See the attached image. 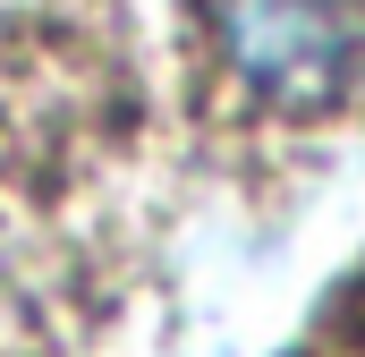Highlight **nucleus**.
Wrapping results in <instances>:
<instances>
[{
	"label": "nucleus",
	"instance_id": "nucleus-1",
	"mask_svg": "<svg viewBox=\"0 0 365 357\" xmlns=\"http://www.w3.org/2000/svg\"><path fill=\"white\" fill-rule=\"evenodd\" d=\"M212 43L280 111H331L365 86V0H212Z\"/></svg>",
	"mask_w": 365,
	"mask_h": 357
}]
</instances>
